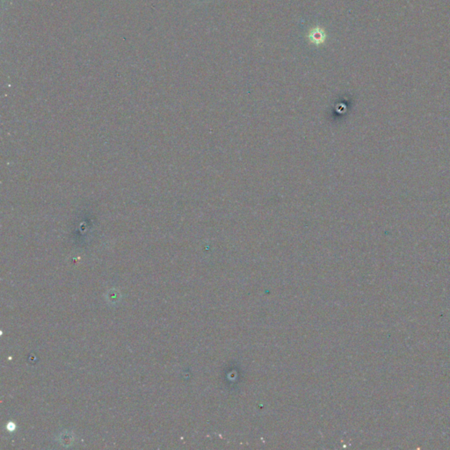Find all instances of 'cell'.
Returning a JSON list of instances; mask_svg holds the SVG:
<instances>
[{
    "instance_id": "obj_1",
    "label": "cell",
    "mask_w": 450,
    "mask_h": 450,
    "mask_svg": "<svg viewBox=\"0 0 450 450\" xmlns=\"http://www.w3.org/2000/svg\"><path fill=\"white\" fill-rule=\"evenodd\" d=\"M309 37H310L311 43H313L314 44H320V43L325 42L326 34L320 28H313L312 30L310 31Z\"/></svg>"
}]
</instances>
